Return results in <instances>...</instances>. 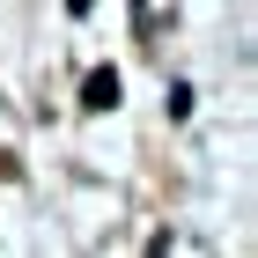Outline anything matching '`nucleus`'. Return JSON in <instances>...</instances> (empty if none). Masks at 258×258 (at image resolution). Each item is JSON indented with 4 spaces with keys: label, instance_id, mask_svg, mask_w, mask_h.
Here are the masks:
<instances>
[{
    "label": "nucleus",
    "instance_id": "obj_1",
    "mask_svg": "<svg viewBox=\"0 0 258 258\" xmlns=\"http://www.w3.org/2000/svg\"><path fill=\"white\" fill-rule=\"evenodd\" d=\"M81 103H89V111H111V103H118V74H111V67H103V74H89Z\"/></svg>",
    "mask_w": 258,
    "mask_h": 258
}]
</instances>
